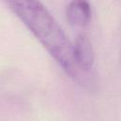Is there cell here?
Returning a JSON list of instances; mask_svg holds the SVG:
<instances>
[{"label":"cell","mask_w":121,"mask_h":121,"mask_svg":"<svg viewBox=\"0 0 121 121\" xmlns=\"http://www.w3.org/2000/svg\"><path fill=\"white\" fill-rule=\"evenodd\" d=\"M6 5L31 31L51 57L60 67L82 86L92 83V74L82 71L77 64L74 55V44L47 10L38 1L10 0Z\"/></svg>","instance_id":"1"},{"label":"cell","mask_w":121,"mask_h":121,"mask_svg":"<svg viewBox=\"0 0 121 121\" xmlns=\"http://www.w3.org/2000/svg\"><path fill=\"white\" fill-rule=\"evenodd\" d=\"M74 55L78 66L84 72L92 74L95 60L94 48L89 38L84 34H79L74 43Z\"/></svg>","instance_id":"2"},{"label":"cell","mask_w":121,"mask_h":121,"mask_svg":"<svg viewBox=\"0 0 121 121\" xmlns=\"http://www.w3.org/2000/svg\"><path fill=\"white\" fill-rule=\"evenodd\" d=\"M92 10L88 2L77 0L69 3L66 9V18L68 23L78 28H84L91 20Z\"/></svg>","instance_id":"3"}]
</instances>
